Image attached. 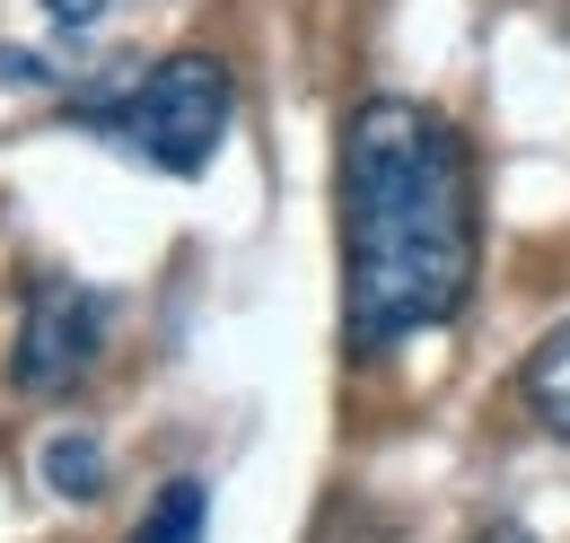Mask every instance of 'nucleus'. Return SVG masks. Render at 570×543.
<instances>
[{
	"label": "nucleus",
	"mask_w": 570,
	"mask_h": 543,
	"mask_svg": "<svg viewBox=\"0 0 570 543\" xmlns=\"http://www.w3.org/2000/svg\"><path fill=\"white\" fill-rule=\"evenodd\" d=\"M36 474L53 482L62 500H97V491H106V447H97L88 430H53V438L36 447Z\"/></svg>",
	"instance_id": "6"
},
{
	"label": "nucleus",
	"mask_w": 570,
	"mask_h": 543,
	"mask_svg": "<svg viewBox=\"0 0 570 543\" xmlns=\"http://www.w3.org/2000/svg\"><path fill=\"white\" fill-rule=\"evenodd\" d=\"M79 124L115 149H132L158 176H203L228 140V124H237V79L212 53H167V62L132 70L124 88L88 97Z\"/></svg>",
	"instance_id": "2"
},
{
	"label": "nucleus",
	"mask_w": 570,
	"mask_h": 543,
	"mask_svg": "<svg viewBox=\"0 0 570 543\" xmlns=\"http://www.w3.org/2000/svg\"><path fill=\"white\" fill-rule=\"evenodd\" d=\"M106 334H115V298L88 289V280H62L45 272L27 289V316H18V342H9V386L18 395H71L88 386V368L106 359Z\"/></svg>",
	"instance_id": "3"
},
{
	"label": "nucleus",
	"mask_w": 570,
	"mask_h": 543,
	"mask_svg": "<svg viewBox=\"0 0 570 543\" xmlns=\"http://www.w3.org/2000/svg\"><path fill=\"white\" fill-rule=\"evenodd\" d=\"M45 18H53V27H97L106 0H45Z\"/></svg>",
	"instance_id": "8"
},
{
	"label": "nucleus",
	"mask_w": 570,
	"mask_h": 543,
	"mask_svg": "<svg viewBox=\"0 0 570 543\" xmlns=\"http://www.w3.org/2000/svg\"><path fill=\"white\" fill-rule=\"evenodd\" d=\"M474 543H535V526H518V517H492V526H483Z\"/></svg>",
	"instance_id": "9"
},
{
	"label": "nucleus",
	"mask_w": 570,
	"mask_h": 543,
	"mask_svg": "<svg viewBox=\"0 0 570 543\" xmlns=\"http://www.w3.org/2000/svg\"><path fill=\"white\" fill-rule=\"evenodd\" d=\"M334 228L352 359H386L395 342L456 325L483 264L465 132L422 97H360L334 149Z\"/></svg>",
	"instance_id": "1"
},
{
	"label": "nucleus",
	"mask_w": 570,
	"mask_h": 543,
	"mask_svg": "<svg viewBox=\"0 0 570 543\" xmlns=\"http://www.w3.org/2000/svg\"><path fill=\"white\" fill-rule=\"evenodd\" d=\"M203 526H212V491L194 474H176V482H158V500L141 509L132 543H203Z\"/></svg>",
	"instance_id": "5"
},
{
	"label": "nucleus",
	"mask_w": 570,
	"mask_h": 543,
	"mask_svg": "<svg viewBox=\"0 0 570 543\" xmlns=\"http://www.w3.org/2000/svg\"><path fill=\"white\" fill-rule=\"evenodd\" d=\"M518 404L535 412V430H553L570 447V325L535 342V359L518 368Z\"/></svg>",
	"instance_id": "4"
},
{
	"label": "nucleus",
	"mask_w": 570,
	"mask_h": 543,
	"mask_svg": "<svg viewBox=\"0 0 570 543\" xmlns=\"http://www.w3.org/2000/svg\"><path fill=\"white\" fill-rule=\"evenodd\" d=\"M0 79L9 88H62V70L45 62V53H18V45H0Z\"/></svg>",
	"instance_id": "7"
}]
</instances>
